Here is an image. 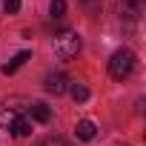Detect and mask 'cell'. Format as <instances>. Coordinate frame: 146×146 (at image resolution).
<instances>
[{
    "label": "cell",
    "mask_w": 146,
    "mask_h": 146,
    "mask_svg": "<svg viewBox=\"0 0 146 146\" xmlns=\"http://www.w3.org/2000/svg\"><path fill=\"white\" fill-rule=\"evenodd\" d=\"M135 66H137L135 52H132V49H117V52L112 54V60H109V75H112L115 80H126L132 72H135Z\"/></svg>",
    "instance_id": "6da1fadb"
},
{
    "label": "cell",
    "mask_w": 146,
    "mask_h": 146,
    "mask_svg": "<svg viewBox=\"0 0 146 146\" xmlns=\"http://www.w3.org/2000/svg\"><path fill=\"white\" fill-rule=\"evenodd\" d=\"M80 52V35L78 32H63L60 37H54V54L57 60H72Z\"/></svg>",
    "instance_id": "7a4b0ae2"
},
{
    "label": "cell",
    "mask_w": 146,
    "mask_h": 146,
    "mask_svg": "<svg viewBox=\"0 0 146 146\" xmlns=\"http://www.w3.org/2000/svg\"><path fill=\"white\" fill-rule=\"evenodd\" d=\"M115 12H117V17L137 20L140 17V0H115Z\"/></svg>",
    "instance_id": "3957f363"
},
{
    "label": "cell",
    "mask_w": 146,
    "mask_h": 146,
    "mask_svg": "<svg viewBox=\"0 0 146 146\" xmlns=\"http://www.w3.org/2000/svg\"><path fill=\"white\" fill-rule=\"evenodd\" d=\"M69 80H66V75H46V80H43V86H46V92H52V95H63L69 86H66Z\"/></svg>",
    "instance_id": "277c9868"
},
{
    "label": "cell",
    "mask_w": 146,
    "mask_h": 146,
    "mask_svg": "<svg viewBox=\"0 0 146 146\" xmlns=\"http://www.w3.org/2000/svg\"><path fill=\"white\" fill-rule=\"evenodd\" d=\"M29 115H32L37 123H49V120H52V109H49L46 103H32V106H29Z\"/></svg>",
    "instance_id": "5b68a950"
},
{
    "label": "cell",
    "mask_w": 146,
    "mask_h": 146,
    "mask_svg": "<svg viewBox=\"0 0 146 146\" xmlns=\"http://www.w3.org/2000/svg\"><path fill=\"white\" fill-rule=\"evenodd\" d=\"M29 57H32V52H20V54H15V57H12V60L3 66V75H15V72H17V69H20Z\"/></svg>",
    "instance_id": "8992f818"
},
{
    "label": "cell",
    "mask_w": 146,
    "mask_h": 146,
    "mask_svg": "<svg viewBox=\"0 0 146 146\" xmlns=\"http://www.w3.org/2000/svg\"><path fill=\"white\" fill-rule=\"evenodd\" d=\"M9 129H12L15 137H26V135H32V123H29L26 117H15V123H12Z\"/></svg>",
    "instance_id": "52a82bcc"
},
{
    "label": "cell",
    "mask_w": 146,
    "mask_h": 146,
    "mask_svg": "<svg viewBox=\"0 0 146 146\" xmlns=\"http://www.w3.org/2000/svg\"><path fill=\"white\" fill-rule=\"evenodd\" d=\"M95 135H98V126H95L92 120H80V123H78V137H80V140H92Z\"/></svg>",
    "instance_id": "ba28073f"
},
{
    "label": "cell",
    "mask_w": 146,
    "mask_h": 146,
    "mask_svg": "<svg viewBox=\"0 0 146 146\" xmlns=\"http://www.w3.org/2000/svg\"><path fill=\"white\" fill-rule=\"evenodd\" d=\"M72 98H75L78 103H83V100H89V89L83 83H75V86H72Z\"/></svg>",
    "instance_id": "9c48e42d"
},
{
    "label": "cell",
    "mask_w": 146,
    "mask_h": 146,
    "mask_svg": "<svg viewBox=\"0 0 146 146\" xmlns=\"http://www.w3.org/2000/svg\"><path fill=\"white\" fill-rule=\"evenodd\" d=\"M49 12H52V17H63V12H66V0H52V3H49Z\"/></svg>",
    "instance_id": "30bf717a"
},
{
    "label": "cell",
    "mask_w": 146,
    "mask_h": 146,
    "mask_svg": "<svg viewBox=\"0 0 146 146\" xmlns=\"http://www.w3.org/2000/svg\"><path fill=\"white\" fill-rule=\"evenodd\" d=\"M37 146H72L66 137H46L43 143H37Z\"/></svg>",
    "instance_id": "8fae6325"
},
{
    "label": "cell",
    "mask_w": 146,
    "mask_h": 146,
    "mask_svg": "<svg viewBox=\"0 0 146 146\" xmlns=\"http://www.w3.org/2000/svg\"><path fill=\"white\" fill-rule=\"evenodd\" d=\"M15 117H17V115H15L12 109H9V112H0V123H3V126H12V123H15Z\"/></svg>",
    "instance_id": "7c38bea8"
},
{
    "label": "cell",
    "mask_w": 146,
    "mask_h": 146,
    "mask_svg": "<svg viewBox=\"0 0 146 146\" xmlns=\"http://www.w3.org/2000/svg\"><path fill=\"white\" fill-rule=\"evenodd\" d=\"M20 9V0H6V15H15Z\"/></svg>",
    "instance_id": "4fadbf2b"
}]
</instances>
